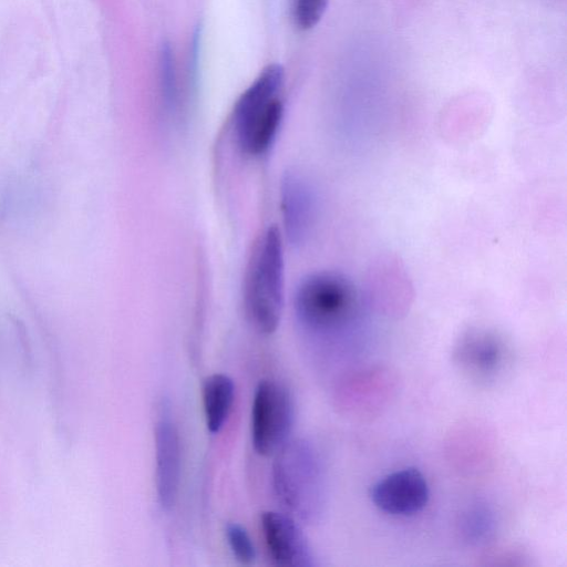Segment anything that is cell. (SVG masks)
I'll return each mask as SVG.
<instances>
[{
  "mask_svg": "<svg viewBox=\"0 0 567 567\" xmlns=\"http://www.w3.org/2000/svg\"><path fill=\"white\" fill-rule=\"evenodd\" d=\"M280 213L284 235L293 247L311 237L318 214V200L310 182L296 171H288L280 182Z\"/></svg>",
  "mask_w": 567,
  "mask_h": 567,
  "instance_id": "obj_6",
  "label": "cell"
},
{
  "mask_svg": "<svg viewBox=\"0 0 567 567\" xmlns=\"http://www.w3.org/2000/svg\"><path fill=\"white\" fill-rule=\"evenodd\" d=\"M235 385L223 373L207 377L203 383L202 398L205 422L210 433H218L224 426L234 403Z\"/></svg>",
  "mask_w": 567,
  "mask_h": 567,
  "instance_id": "obj_11",
  "label": "cell"
},
{
  "mask_svg": "<svg viewBox=\"0 0 567 567\" xmlns=\"http://www.w3.org/2000/svg\"><path fill=\"white\" fill-rule=\"evenodd\" d=\"M329 0H293L292 16L301 30L312 29L322 18Z\"/></svg>",
  "mask_w": 567,
  "mask_h": 567,
  "instance_id": "obj_14",
  "label": "cell"
},
{
  "mask_svg": "<svg viewBox=\"0 0 567 567\" xmlns=\"http://www.w3.org/2000/svg\"><path fill=\"white\" fill-rule=\"evenodd\" d=\"M370 497L379 509L388 514L412 515L426 505L429 486L419 470L408 467L374 483Z\"/></svg>",
  "mask_w": 567,
  "mask_h": 567,
  "instance_id": "obj_7",
  "label": "cell"
},
{
  "mask_svg": "<svg viewBox=\"0 0 567 567\" xmlns=\"http://www.w3.org/2000/svg\"><path fill=\"white\" fill-rule=\"evenodd\" d=\"M360 306L361 298L354 282L332 270L307 275L293 295L296 318L312 333H331L346 328L359 315Z\"/></svg>",
  "mask_w": 567,
  "mask_h": 567,
  "instance_id": "obj_3",
  "label": "cell"
},
{
  "mask_svg": "<svg viewBox=\"0 0 567 567\" xmlns=\"http://www.w3.org/2000/svg\"><path fill=\"white\" fill-rule=\"evenodd\" d=\"M154 442L157 498L162 507L168 509L177 497L182 463L178 431L169 419L163 417L156 423Z\"/></svg>",
  "mask_w": 567,
  "mask_h": 567,
  "instance_id": "obj_9",
  "label": "cell"
},
{
  "mask_svg": "<svg viewBox=\"0 0 567 567\" xmlns=\"http://www.w3.org/2000/svg\"><path fill=\"white\" fill-rule=\"evenodd\" d=\"M172 51L169 45H163L162 50V101L165 112L174 115L177 107V86Z\"/></svg>",
  "mask_w": 567,
  "mask_h": 567,
  "instance_id": "obj_12",
  "label": "cell"
},
{
  "mask_svg": "<svg viewBox=\"0 0 567 567\" xmlns=\"http://www.w3.org/2000/svg\"><path fill=\"white\" fill-rule=\"evenodd\" d=\"M226 537L234 557L244 565H250L256 558V549L247 530L237 523L226 526Z\"/></svg>",
  "mask_w": 567,
  "mask_h": 567,
  "instance_id": "obj_13",
  "label": "cell"
},
{
  "mask_svg": "<svg viewBox=\"0 0 567 567\" xmlns=\"http://www.w3.org/2000/svg\"><path fill=\"white\" fill-rule=\"evenodd\" d=\"M293 422V403L288 390L277 381L262 380L251 404L250 433L255 451L271 456L287 444Z\"/></svg>",
  "mask_w": 567,
  "mask_h": 567,
  "instance_id": "obj_4",
  "label": "cell"
},
{
  "mask_svg": "<svg viewBox=\"0 0 567 567\" xmlns=\"http://www.w3.org/2000/svg\"><path fill=\"white\" fill-rule=\"evenodd\" d=\"M243 303L252 328L274 333L285 305L284 236L278 227H267L257 238L245 269Z\"/></svg>",
  "mask_w": 567,
  "mask_h": 567,
  "instance_id": "obj_1",
  "label": "cell"
},
{
  "mask_svg": "<svg viewBox=\"0 0 567 567\" xmlns=\"http://www.w3.org/2000/svg\"><path fill=\"white\" fill-rule=\"evenodd\" d=\"M507 358V347L502 337L481 327L465 330L453 350V359L458 369L480 383L495 381L505 369Z\"/></svg>",
  "mask_w": 567,
  "mask_h": 567,
  "instance_id": "obj_5",
  "label": "cell"
},
{
  "mask_svg": "<svg viewBox=\"0 0 567 567\" xmlns=\"http://www.w3.org/2000/svg\"><path fill=\"white\" fill-rule=\"evenodd\" d=\"M261 529L269 555L276 565L305 567L311 565L306 538L295 520L278 512H264Z\"/></svg>",
  "mask_w": 567,
  "mask_h": 567,
  "instance_id": "obj_8",
  "label": "cell"
},
{
  "mask_svg": "<svg viewBox=\"0 0 567 567\" xmlns=\"http://www.w3.org/2000/svg\"><path fill=\"white\" fill-rule=\"evenodd\" d=\"M279 452L275 464V488L281 501L293 511L306 506L305 498L311 496L316 481L315 468L309 455L286 444Z\"/></svg>",
  "mask_w": 567,
  "mask_h": 567,
  "instance_id": "obj_10",
  "label": "cell"
},
{
  "mask_svg": "<svg viewBox=\"0 0 567 567\" xmlns=\"http://www.w3.org/2000/svg\"><path fill=\"white\" fill-rule=\"evenodd\" d=\"M488 513L483 509H474L466 518V533L470 538L477 542L488 535L492 528V518Z\"/></svg>",
  "mask_w": 567,
  "mask_h": 567,
  "instance_id": "obj_15",
  "label": "cell"
},
{
  "mask_svg": "<svg viewBox=\"0 0 567 567\" xmlns=\"http://www.w3.org/2000/svg\"><path fill=\"white\" fill-rule=\"evenodd\" d=\"M284 69L270 64L237 100L231 128L238 150L248 157H260L274 145L284 117L278 95Z\"/></svg>",
  "mask_w": 567,
  "mask_h": 567,
  "instance_id": "obj_2",
  "label": "cell"
}]
</instances>
